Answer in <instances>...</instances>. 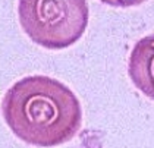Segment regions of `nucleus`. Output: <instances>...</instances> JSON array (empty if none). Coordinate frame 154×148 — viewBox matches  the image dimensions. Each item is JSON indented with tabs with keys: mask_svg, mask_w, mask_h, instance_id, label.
Listing matches in <instances>:
<instances>
[{
	"mask_svg": "<svg viewBox=\"0 0 154 148\" xmlns=\"http://www.w3.org/2000/svg\"><path fill=\"white\" fill-rule=\"evenodd\" d=\"M104 5L113 6V8H132V6H138L147 0H100Z\"/></svg>",
	"mask_w": 154,
	"mask_h": 148,
	"instance_id": "obj_4",
	"label": "nucleus"
},
{
	"mask_svg": "<svg viewBox=\"0 0 154 148\" xmlns=\"http://www.w3.org/2000/svg\"><path fill=\"white\" fill-rule=\"evenodd\" d=\"M2 112L21 141L43 148L71 141L82 125L78 97L60 81L44 75L15 82L5 94Z\"/></svg>",
	"mask_w": 154,
	"mask_h": 148,
	"instance_id": "obj_1",
	"label": "nucleus"
},
{
	"mask_svg": "<svg viewBox=\"0 0 154 148\" xmlns=\"http://www.w3.org/2000/svg\"><path fill=\"white\" fill-rule=\"evenodd\" d=\"M128 73L132 84L154 101V34L135 43L129 54Z\"/></svg>",
	"mask_w": 154,
	"mask_h": 148,
	"instance_id": "obj_3",
	"label": "nucleus"
},
{
	"mask_svg": "<svg viewBox=\"0 0 154 148\" xmlns=\"http://www.w3.org/2000/svg\"><path fill=\"white\" fill-rule=\"evenodd\" d=\"M19 23L35 44L62 50L84 35L90 9L87 0H19Z\"/></svg>",
	"mask_w": 154,
	"mask_h": 148,
	"instance_id": "obj_2",
	"label": "nucleus"
}]
</instances>
